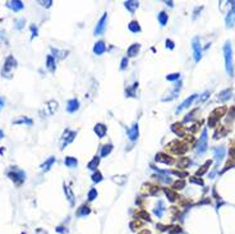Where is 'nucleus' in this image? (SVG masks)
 Segmentation results:
<instances>
[{
    "instance_id": "nucleus-1",
    "label": "nucleus",
    "mask_w": 235,
    "mask_h": 234,
    "mask_svg": "<svg viewBox=\"0 0 235 234\" xmlns=\"http://www.w3.org/2000/svg\"><path fill=\"white\" fill-rule=\"evenodd\" d=\"M224 54H225V68L230 77L234 75V65H232V49L231 42L226 41L224 45Z\"/></svg>"
},
{
    "instance_id": "nucleus-2",
    "label": "nucleus",
    "mask_w": 235,
    "mask_h": 234,
    "mask_svg": "<svg viewBox=\"0 0 235 234\" xmlns=\"http://www.w3.org/2000/svg\"><path fill=\"white\" fill-rule=\"evenodd\" d=\"M15 68H17V60L14 59L12 55H9V56L7 58L5 63H4V68H3V70H2L3 77L10 78V77H12V73H13V69H15Z\"/></svg>"
},
{
    "instance_id": "nucleus-3",
    "label": "nucleus",
    "mask_w": 235,
    "mask_h": 234,
    "mask_svg": "<svg viewBox=\"0 0 235 234\" xmlns=\"http://www.w3.org/2000/svg\"><path fill=\"white\" fill-rule=\"evenodd\" d=\"M8 177L17 184V186H19V184H22L23 182H25V179H26V174H25V171H22V170H19V169H17V168H14V169H12V170H9L8 171Z\"/></svg>"
},
{
    "instance_id": "nucleus-4",
    "label": "nucleus",
    "mask_w": 235,
    "mask_h": 234,
    "mask_svg": "<svg viewBox=\"0 0 235 234\" xmlns=\"http://www.w3.org/2000/svg\"><path fill=\"white\" fill-rule=\"evenodd\" d=\"M192 47H193V53H194V60L199 62L202 58V47H201V42L198 37H194L192 41Z\"/></svg>"
},
{
    "instance_id": "nucleus-5",
    "label": "nucleus",
    "mask_w": 235,
    "mask_h": 234,
    "mask_svg": "<svg viewBox=\"0 0 235 234\" xmlns=\"http://www.w3.org/2000/svg\"><path fill=\"white\" fill-rule=\"evenodd\" d=\"M75 136H77V132L67 129V131L64 132V134H63V137H62V147H60V150H64V148L67 147V145H69V143L74 140Z\"/></svg>"
},
{
    "instance_id": "nucleus-6",
    "label": "nucleus",
    "mask_w": 235,
    "mask_h": 234,
    "mask_svg": "<svg viewBox=\"0 0 235 234\" xmlns=\"http://www.w3.org/2000/svg\"><path fill=\"white\" fill-rule=\"evenodd\" d=\"M206 150H207V129L205 128L202 131V134H201L198 145H197V152L198 153H205Z\"/></svg>"
},
{
    "instance_id": "nucleus-7",
    "label": "nucleus",
    "mask_w": 235,
    "mask_h": 234,
    "mask_svg": "<svg viewBox=\"0 0 235 234\" xmlns=\"http://www.w3.org/2000/svg\"><path fill=\"white\" fill-rule=\"evenodd\" d=\"M106 23H107V13H105L101 18H100V21L97 22L96 27H95V35H102L106 30Z\"/></svg>"
},
{
    "instance_id": "nucleus-8",
    "label": "nucleus",
    "mask_w": 235,
    "mask_h": 234,
    "mask_svg": "<svg viewBox=\"0 0 235 234\" xmlns=\"http://www.w3.org/2000/svg\"><path fill=\"white\" fill-rule=\"evenodd\" d=\"M127 133H128V137H129L130 141H135L137 138H138V136H139V128H138V124L134 123L133 127L129 128V129L127 131Z\"/></svg>"
},
{
    "instance_id": "nucleus-9",
    "label": "nucleus",
    "mask_w": 235,
    "mask_h": 234,
    "mask_svg": "<svg viewBox=\"0 0 235 234\" xmlns=\"http://www.w3.org/2000/svg\"><path fill=\"white\" fill-rule=\"evenodd\" d=\"M195 99H197V95H195V93H194V95H192V96H189L187 100H184V103H182V104H180V106H178V109H176V114H179V113H180L183 109H187L189 105H192V103H193Z\"/></svg>"
},
{
    "instance_id": "nucleus-10",
    "label": "nucleus",
    "mask_w": 235,
    "mask_h": 234,
    "mask_svg": "<svg viewBox=\"0 0 235 234\" xmlns=\"http://www.w3.org/2000/svg\"><path fill=\"white\" fill-rule=\"evenodd\" d=\"M106 132H107V128H106L105 124L99 123V124L95 125V133L99 136V138H104L105 136H106Z\"/></svg>"
},
{
    "instance_id": "nucleus-11",
    "label": "nucleus",
    "mask_w": 235,
    "mask_h": 234,
    "mask_svg": "<svg viewBox=\"0 0 235 234\" xmlns=\"http://www.w3.org/2000/svg\"><path fill=\"white\" fill-rule=\"evenodd\" d=\"M213 152H215V158H216V168H217L219 164L221 163V160L224 159V156H225V148L224 147H217V148H215Z\"/></svg>"
},
{
    "instance_id": "nucleus-12",
    "label": "nucleus",
    "mask_w": 235,
    "mask_h": 234,
    "mask_svg": "<svg viewBox=\"0 0 235 234\" xmlns=\"http://www.w3.org/2000/svg\"><path fill=\"white\" fill-rule=\"evenodd\" d=\"M105 51H106V45H105L104 41H97V42L95 44V46H93V53H95L96 55H101V54H104Z\"/></svg>"
},
{
    "instance_id": "nucleus-13",
    "label": "nucleus",
    "mask_w": 235,
    "mask_h": 234,
    "mask_svg": "<svg viewBox=\"0 0 235 234\" xmlns=\"http://www.w3.org/2000/svg\"><path fill=\"white\" fill-rule=\"evenodd\" d=\"M235 25V8H231V10L229 12V14L226 15V27L231 28Z\"/></svg>"
},
{
    "instance_id": "nucleus-14",
    "label": "nucleus",
    "mask_w": 235,
    "mask_h": 234,
    "mask_svg": "<svg viewBox=\"0 0 235 234\" xmlns=\"http://www.w3.org/2000/svg\"><path fill=\"white\" fill-rule=\"evenodd\" d=\"M78 109H79V101H78L77 99H72L68 101V105H67V110L69 113H74L77 111Z\"/></svg>"
},
{
    "instance_id": "nucleus-15",
    "label": "nucleus",
    "mask_w": 235,
    "mask_h": 234,
    "mask_svg": "<svg viewBox=\"0 0 235 234\" xmlns=\"http://www.w3.org/2000/svg\"><path fill=\"white\" fill-rule=\"evenodd\" d=\"M57 106H59L57 101H55V100L49 101V103L45 105V109L49 110V111H47V115H52V114H55V111L57 110Z\"/></svg>"
},
{
    "instance_id": "nucleus-16",
    "label": "nucleus",
    "mask_w": 235,
    "mask_h": 234,
    "mask_svg": "<svg viewBox=\"0 0 235 234\" xmlns=\"http://www.w3.org/2000/svg\"><path fill=\"white\" fill-rule=\"evenodd\" d=\"M156 161L165 163V164H172L174 163V160L170 158V156H167L165 153H157V155H156Z\"/></svg>"
},
{
    "instance_id": "nucleus-17",
    "label": "nucleus",
    "mask_w": 235,
    "mask_h": 234,
    "mask_svg": "<svg viewBox=\"0 0 235 234\" xmlns=\"http://www.w3.org/2000/svg\"><path fill=\"white\" fill-rule=\"evenodd\" d=\"M64 192H65V196H67V198H68L69 203H70L72 206H74V193H73L72 188H70V187H68L67 184H64Z\"/></svg>"
},
{
    "instance_id": "nucleus-18",
    "label": "nucleus",
    "mask_w": 235,
    "mask_h": 234,
    "mask_svg": "<svg viewBox=\"0 0 235 234\" xmlns=\"http://www.w3.org/2000/svg\"><path fill=\"white\" fill-rule=\"evenodd\" d=\"M155 215L157 218H162L164 216V212H165V206H164V202L162 201H159L157 206H156V209L153 210Z\"/></svg>"
},
{
    "instance_id": "nucleus-19",
    "label": "nucleus",
    "mask_w": 235,
    "mask_h": 234,
    "mask_svg": "<svg viewBox=\"0 0 235 234\" xmlns=\"http://www.w3.org/2000/svg\"><path fill=\"white\" fill-rule=\"evenodd\" d=\"M139 49H141V45H139V44H133V45H130V47L128 49L127 55H128V56H132V58L135 56V55H138Z\"/></svg>"
},
{
    "instance_id": "nucleus-20",
    "label": "nucleus",
    "mask_w": 235,
    "mask_h": 234,
    "mask_svg": "<svg viewBox=\"0 0 235 234\" xmlns=\"http://www.w3.org/2000/svg\"><path fill=\"white\" fill-rule=\"evenodd\" d=\"M7 5L9 7V8H12L13 10H21V9H23V3L22 2H19V0H15V2H8L7 3Z\"/></svg>"
},
{
    "instance_id": "nucleus-21",
    "label": "nucleus",
    "mask_w": 235,
    "mask_h": 234,
    "mask_svg": "<svg viewBox=\"0 0 235 234\" xmlns=\"http://www.w3.org/2000/svg\"><path fill=\"white\" fill-rule=\"evenodd\" d=\"M124 5H125V8H127L130 13H134L135 9L139 7V3H138V2H133V0H129V2H125V3H124Z\"/></svg>"
},
{
    "instance_id": "nucleus-22",
    "label": "nucleus",
    "mask_w": 235,
    "mask_h": 234,
    "mask_svg": "<svg viewBox=\"0 0 235 234\" xmlns=\"http://www.w3.org/2000/svg\"><path fill=\"white\" fill-rule=\"evenodd\" d=\"M231 93H232V91H231L230 88L224 90V91H221V92L219 93V99H220L221 101H227L230 97H231Z\"/></svg>"
},
{
    "instance_id": "nucleus-23",
    "label": "nucleus",
    "mask_w": 235,
    "mask_h": 234,
    "mask_svg": "<svg viewBox=\"0 0 235 234\" xmlns=\"http://www.w3.org/2000/svg\"><path fill=\"white\" fill-rule=\"evenodd\" d=\"M46 67H47V69H49L51 73L55 72V60H54V56H52V55H49V56L46 58Z\"/></svg>"
},
{
    "instance_id": "nucleus-24",
    "label": "nucleus",
    "mask_w": 235,
    "mask_h": 234,
    "mask_svg": "<svg viewBox=\"0 0 235 234\" xmlns=\"http://www.w3.org/2000/svg\"><path fill=\"white\" fill-rule=\"evenodd\" d=\"M128 28H129V31L133 32V33L141 32V26H139V23L137 22V21H132V22L128 25Z\"/></svg>"
},
{
    "instance_id": "nucleus-25",
    "label": "nucleus",
    "mask_w": 235,
    "mask_h": 234,
    "mask_svg": "<svg viewBox=\"0 0 235 234\" xmlns=\"http://www.w3.org/2000/svg\"><path fill=\"white\" fill-rule=\"evenodd\" d=\"M90 212H91L90 207L87 205H83V206H81L79 209L77 210V216H87Z\"/></svg>"
},
{
    "instance_id": "nucleus-26",
    "label": "nucleus",
    "mask_w": 235,
    "mask_h": 234,
    "mask_svg": "<svg viewBox=\"0 0 235 234\" xmlns=\"http://www.w3.org/2000/svg\"><path fill=\"white\" fill-rule=\"evenodd\" d=\"M51 51H52L54 56L57 58V59H64V58L68 55V51H65V50H57V49H54V47H52Z\"/></svg>"
},
{
    "instance_id": "nucleus-27",
    "label": "nucleus",
    "mask_w": 235,
    "mask_h": 234,
    "mask_svg": "<svg viewBox=\"0 0 235 234\" xmlns=\"http://www.w3.org/2000/svg\"><path fill=\"white\" fill-rule=\"evenodd\" d=\"M171 131L176 134V136H179V137H182V136L184 134V131H183V127H182V124H179V123H175V124H172V127H171Z\"/></svg>"
},
{
    "instance_id": "nucleus-28",
    "label": "nucleus",
    "mask_w": 235,
    "mask_h": 234,
    "mask_svg": "<svg viewBox=\"0 0 235 234\" xmlns=\"http://www.w3.org/2000/svg\"><path fill=\"white\" fill-rule=\"evenodd\" d=\"M99 164H100V158H99V156H95V158L88 163L87 168H88L90 170H96L97 166H99Z\"/></svg>"
},
{
    "instance_id": "nucleus-29",
    "label": "nucleus",
    "mask_w": 235,
    "mask_h": 234,
    "mask_svg": "<svg viewBox=\"0 0 235 234\" xmlns=\"http://www.w3.org/2000/svg\"><path fill=\"white\" fill-rule=\"evenodd\" d=\"M64 164L68 168H75L78 165V160L75 158H72V156H68V158H65V160H64Z\"/></svg>"
},
{
    "instance_id": "nucleus-30",
    "label": "nucleus",
    "mask_w": 235,
    "mask_h": 234,
    "mask_svg": "<svg viewBox=\"0 0 235 234\" xmlns=\"http://www.w3.org/2000/svg\"><path fill=\"white\" fill-rule=\"evenodd\" d=\"M138 82H135L132 87H128L127 90H125V93H127V96H129V97H135V90L138 88Z\"/></svg>"
},
{
    "instance_id": "nucleus-31",
    "label": "nucleus",
    "mask_w": 235,
    "mask_h": 234,
    "mask_svg": "<svg viewBox=\"0 0 235 234\" xmlns=\"http://www.w3.org/2000/svg\"><path fill=\"white\" fill-rule=\"evenodd\" d=\"M157 18H159V22H160V25L164 27L166 23H167V21H169V15L165 13V12H160L159 13V15H157Z\"/></svg>"
},
{
    "instance_id": "nucleus-32",
    "label": "nucleus",
    "mask_w": 235,
    "mask_h": 234,
    "mask_svg": "<svg viewBox=\"0 0 235 234\" xmlns=\"http://www.w3.org/2000/svg\"><path fill=\"white\" fill-rule=\"evenodd\" d=\"M13 124H28V125H32V120L26 118V116H22V118H19V119H14Z\"/></svg>"
},
{
    "instance_id": "nucleus-33",
    "label": "nucleus",
    "mask_w": 235,
    "mask_h": 234,
    "mask_svg": "<svg viewBox=\"0 0 235 234\" xmlns=\"http://www.w3.org/2000/svg\"><path fill=\"white\" fill-rule=\"evenodd\" d=\"M112 151V145H104L102 148H101V156L102 158H106V156Z\"/></svg>"
},
{
    "instance_id": "nucleus-34",
    "label": "nucleus",
    "mask_w": 235,
    "mask_h": 234,
    "mask_svg": "<svg viewBox=\"0 0 235 234\" xmlns=\"http://www.w3.org/2000/svg\"><path fill=\"white\" fill-rule=\"evenodd\" d=\"M55 163V158H52V156H51V158L47 160V161H45L42 165H41V169L44 170V171H47L50 168H51V165Z\"/></svg>"
},
{
    "instance_id": "nucleus-35",
    "label": "nucleus",
    "mask_w": 235,
    "mask_h": 234,
    "mask_svg": "<svg viewBox=\"0 0 235 234\" xmlns=\"http://www.w3.org/2000/svg\"><path fill=\"white\" fill-rule=\"evenodd\" d=\"M92 181H93L95 183H100V182L102 181V175H101V173H100V171H95V173L92 174Z\"/></svg>"
},
{
    "instance_id": "nucleus-36",
    "label": "nucleus",
    "mask_w": 235,
    "mask_h": 234,
    "mask_svg": "<svg viewBox=\"0 0 235 234\" xmlns=\"http://www.w3.org/2000/svg\"><path fill=\"white\" fill-rule=\"evenodd\" d=\"M165 193H166V196L170 198V201H175L176 198H178V196H176V193H175V192H172V191H170V189H167V188H165Z\"/></svg>"
},
{
    "instance_id": "nucleus-37",
    "label": "nucleus",
    "mask_w": 235,
    "mask_h": 234,
    "mask_svg": "<svg viewBox=\"0 0 235 234\" xmlns=\"http://www.w3.org/2000/svg\"><path fill=\"white\" fill-rule=\"evenodd\" d=\"M189 163H190L189 159H187V158H180L179 161H178V166H179V168H187V165H188Z\"/></svg>"
},
{
    "instance_id": "nucleus-38",
    "label": "nucleus",
    "mask_w": 235,
    "mask_h": 234,
    "mask_svg": "<svg viewBox=\"0 0 235 234\" xmlns=\"http://www.w3.org/2000/svg\"><path fill=\"white\" fill-rule=\"evenodd\" d=\"M210 165H211V161H210V160H208V161H206V163H205V165L201 168V170H198V171H197V175H203V174L207 171V169H208V166H210Z\"/></svg>"
},
{
    "instance_id": "nucleus-39",
    "label": "nucleus",
    "mask_w": 235,
    "mask_h": 234,
    "mask_svg": "<svg viewBox=\"0 0 235 234\" xmlns=\"http://www.w3.org/2000/svg\"><path fill=\"white\" fill-rule=\"evenodd\" d=\"M95 198H97V191L95 188H91L88 192V201H93Z\"/></svg>"
},
{
    "instance_id": "nucleus-40",
    "label": "nucleus",
    "mask_w": 235,
    "mask_h": 234,
    "mask_svg": "<svg viewBox=\"0 0 235 234\" xmlns=\"http://www.w3.org/2000/svg\"><path fill=\"white\" fill-rule=\"evenodd\" d=\"M112 179H114V182H116L117 184H124L125 181H127V177H125V175H122V177H117V175H116V177H114Z\"/></svg>"
},
{
    "instance_id": "nucleus-41",
    "label": "nucleus",
    "mask_w": 235,
    "mask_h": 234,
    "mask_svg": "<svg viewBox=\"0 0 235 234\" xmlns=\"http://www.w3.org/2000/svg\"><path fill=\"white\" fill-rule=\"evenodd\" d=\"M180 78V73H171L166 77V80L167 81H176V80H179Z\"/></svg>"
},
{
    "instance_id": "nucleus-42",
    "label": "nucleus",
    "mask_w": 235,
    "mask_h": 234,
    "mask_svg": "<svg viewBox=\"0 0 235 234\" xmlns=\"http://www.w3.org/2000/svg\"><path fill=\"white\" fill-rule=\"evenodd\" d=\"M184 186H185V182H184L183 179H180V181H178V182L174 183V189H182Z\"/></svg>"
},
{
    "instance_id": "nucleus-43",
    "label": "nucleus",
    "mask_w": 235,
    "mask_h": 234,
    "mask_svg": "<svg viewBox=\"0 0 235 234\" xmlns=\"http://www.w3.org/2000/svg\"><path fill=\"white\" fill-rule=\"evenodd\" d=\"M138 216L142 218V219H145V220H148V221L151 220V219H150V215H148V214H147L146 211H141V212H138Z\"/></svg>"
},
{
    "instance_id": "nucleus-44",
    "label": "nucleus",
    "mask_w": 235,
    "mask_h": 234,
    "mask_svg": "<svg viewBox=\"0 0 235 234\" xmlns=\"http://www.w3.org/2000/svg\"><path fill=\"white\" fill-rule=\"evenodd\" d=\"M128 56H125V58H123L122 59V63H120V69H125L127 67H128Z\"/></svg>"
},
{
    "instance_id": "nucleus-45",
    "label": "nucleus",
    "mask_w": 235,
    "mask_h": 234,
    "mask_svg": "<svg viewBox=\"0 0 235 234\" xmlns=\"http://www.w3.org/2000/svg\"><path fill=\"white\" fill-rule=\"evenodd\" d=\"M23 23H26L25 19H18V21H15V26H17V28L21 30V28L23 27Z\"/></svg>"
},
{
    "instance_id": "nucleus-46",
    "label": "nucleus",
    "mask_w": 235,
    "mask_h": 234,
    "mask_svg": "<svg viewBox=\"0 0 235 234\" xmlns=\"http://www.w3.org/2000/svg\"><path fill=\"white\" fill-rule=\"evenodd\" d=\"M208 95H210V91L203 92V93H202V96H201V99H199V101H201V103H203V101L207 99V97H208Z\"/></svg>"
},
{
    "instance_id": "nucleus-47",
    "label": "nucleus",
    "mask_w": 235,
    "mask_h": 234,
    "mask_svg": "<svg viewBox=\"0 0 235 234\" xmlns=\"http://www.w3.org/2000/svg\"><path fill=\"white\" fill-rule=\"evenodd\" d=\"M38 3H40L41 5H44V7H47V8H49V7H50V5L52 4V2H51V0H47V2H38Z\"/></svg>"
},
{
    "instance_id": "nucleus-48",
    "label": "nucleus",
    "mask_w": 235,
    "mask_h": 234,
    "mask_svg": "<svg viewBox=\"0 0 235 234\" xmlns=\"http://www.w3.org/2000/svg\"><path fill=\"white\" fill-rule=\"evenodd\" d=\"M166 47H169L170 50H172L174 49V42L171 40H166Z\"/></svg>"
},
{
    "instance_id": "nucleus-49",
    "label": "nucleus",
    "mask_w": 235,
    "mask_h": 234,
    "mask_svg": "<svg viewBox=\"0 0 235 234\" xmlns=\"http://www.w3.org/2000/svg\"><path fill=\"white\" fill-rule=\"evenodd\" d=\"M31 31H32V38H33L35 36H37V28H36L35 26H31Z\"/></svg>"
},
{
    "instance_id": "nucleus-50",
    "label": "nucleus",
    "mask_w": 235,
    "mask_h": 234,
    "mask_svg": "<svg viewBox=\"0 0 235 234\" xmlns=\"http://www.w3.org/2000/svg\"><path fill=\"white\" fill-rule=\"evenodd\" d=\"M190 182H193V183H197V184H201V186H203V182H202L201 179H194V178H192V179H190Z\"/></svg>"
},
{
    "instance_id": "nucleus-51",
    "label": "nucleus",
    "mask_w": 235,
    "mask_h": 234,
    "mask_svg": "<svg viewBox=\"0 0 235 234\" xmlns=\"http://www.w3.org/2000/svg\"><path fill=\"white\" fill-rule=\"evenodd\" d=\"M4 105H5V100L3 99V97H2V96H0V110H2V109H3V106H4Z\"/></svg>"
},
{
    "instance_id": "nucleus-52",
    "label": "nucleus",
    "mask_w": 235,
    "mask_h": 234,
    "mask_svg": "<svg viewBox=\"0 0 235 234\" xmlns=\"http://www.w3.org/2000/svg\"><path fill=\"white\" fill-rule=\"evenodd\" d=\"M56 231H59V233H64L65 230H64L63 226H57V228H56Z\"/></svg>"
},
{
    "instance_id": "nucleus-53",
    "label": "nucleus",
    "mask_w": 235,
    "mask_h": 234,
    "mask_svg": "<svg viewBox=\"0 0 235 234\" xmlns=\"http://www.w3.org/2000/svg\"><path fill=\"white\" fill-rule=\"evenodd\" d=\"M3 137H4V133H3V131H2V129H0V140H2Z\"/></svg>"
},
{
    "instance_id": "nucleus-54",
    "label": "nucleus",
    "mask_w": 235,
    "mask_h": 234,
    "mask_svg": "<svg viewBox=\"0 0 235 234\" xmlns=\"http://www.w3.org/2000/svg\"><path fill=\"white\" fill-rule=\"evenodd\" d=\"M139 234H151V233H150L148 230H143V231H142V233H139Z\"/></svg>"
},
{
    "instance_id": "nucleus-55",
    "label": "nucleus",
    "mask_w": 235,
    "mask_h": 234,
    "mask_svg": "<svg viewBox=\"0 0 235 234\" xmlns=\"http://www.w3.org/2000/svg\"><path fill=\"white\" fill-rule=\"evenodd\" d=\"M167 5H170V7H172V2H165Z\"/></svg>"
},
{
    "instance_id": "nucleus-56",
    "label": "nucleus",
    "mask_w": 235,
    "mask_h": 234,
    "mask_svg": "<svg viewBox=\"0 0 235 234\" xmlns=\"http://www.w3.org/2000/svg\"><path fill=\"white\" fill-rule=\"evenodd\" d=\"M22 234H25V233H22Z\"/></svg>"
}]
</instances>
